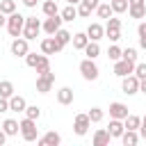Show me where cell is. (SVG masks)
I'll return each mask as SVG.
<instances>
[{
  "label": "cell",
  "mask_w": 146,
  "mask_h": 146,
  "mask_svg": "<svg viewBox=\"0 0 146 146\" xmlns=\"http://www.w3.org/2000/svg\"><path fill=\"white\" fill-rule=\"evenodd\" d=\"M23 27H25V16L23 14H18V11H14V14H9L7 16V32H9V36H21L23 34Z\"/></svg>",
  "instance_id": "1"
},
{
  "label": "cell",
  "mask_w": 146,
  "mask_h": 146,
  "mask_svg": "<svg viewBox=\"0 0 146 146\" xmlns=\"http://www.w3.org/2000/svg\"><path fill=\"white\" fill-rule=\"evenodd\" d=\"M18 123H21V137H23V141H36L39 139V128H36V121L34 119L25 116Z\"/></svg>",
  "instance_id": "2"
},
{
  "label": "cell",
  "mask_w": 146,
  "mask_h": 146,
  "mask_svg": "<svg viewBox=\"0 0 146 146\" xmlns=\"http://www.w3.org/2000/svg\"><path fill=\"white\" fill-rule=\"evenodd\" d=\"M80 75L84 78V80H89V82H94V80H98V75H100V71H98V66H96V62L94 59H82L80 62Z\"/></svg>",
  "instance_id": "3"
},
{
  "label": "cell",
  "mask_w": 146,
  "mask_h": 146,
  "mask_svg": "<svg viewBox=\"0 0 146 146\" xmlns=\"http://www.w3.org/2000/svg\"><path fill=\"white\" fill-rule=\"evenodd\" d=\"M121 91H123V94H128V96L139 94V78H137L135 73H130V75L121 78Z\"/></svg>",
  "instance_id": "4"
},
{
  "label": "cell",
  "mask_w": 146,
  "mask_h": 146,
  "mask_svg": "<svg viewBox=\"0 0 146 146\" xmlns=\"http://www.w3.org/2000/svg\"><path fill=\"white\" fill-rule=\"evenodd\" d=\"M52 82H55V73L52 71H46V73L36 75V91L39 94H48L52 89Z\"/></svg>",
  "instance_id": "5"
},
{
  "label": "cell",
  "mask_w": 146,
  "mask_h": 146,
  "mask_svg": "<svg viewBox=\"0 0 146 146\" xmlns=\"http://www.w3.org/2000/svg\"><path fill=\"white\" fill-rule=\"evenodd\" d=\"M11 55L14 57H25L27 52H30V41L25 39V36H16L14 41H11Z\"/></svg>",
  "instance_id": "6"
},
{
  "label": "cell",
  "mask_w": 146,
  "mask_h": 146,
  "mask_svg": "<svg viewBox=\"0 0 146 146\" xmlns=\"http://www.w3.org/2000/svg\"><path fill=\"white\" fill-rule=\"evenodd\" d=\"M91 128V119H89V114H75V121H73V132L78 135V137H82V135H87V130Z\"/></svg>",
  "instance_id": "7"
},
{
  "label": "cell",
  "mask_w": 146,
  "mask_h": 146,
  "mask_svg": "<svg viewBox=\"0 0 146 146\" xmlns=\"http://www.w3.org/2000/svg\"><path fill=\"white\" fill-rule=\"evenodd\" d=\"M130 73H135V62H128V59H123V57L114 62V75L125 78V75H130Z\"/></svg>",
  "instance_id": "8"
},
{
  "label": "cell",
  "mask_w": 146,
  "mask_h": 146,
  "mask_svg": "<svg viewBox=\"0 0 146 146\" xmlns=\"http://www.w3.org/2000/svg\"><path fill=\"white\" fill-rule=\"evenodd\" d=\"M62 21H64V18H62V14H55V16H48V18L43 21V25H41V27H43V32H46V34H55V32L62 27Z\"/></svg>",
  "instance_id": "9"
},
{
  "label": "cell",
  "mask_w": 146,
  "mask_h": 146,
  "mask_svg": "<svg viewBox=\"0 0 146 146\" xmlns=\"http://www.w3.org/2000/svg\"><path fill=\"white\" fill-rule=\"evenodd\" d=\"M41 52H43V55H57V52H62V46H59L57 39L50 34V36H46V39L41 41Z\"/></svg>",
  "instance_id": "10"
},
{
  "label": "cell",
  "mask_w": 146,
  "mask_h": 146,
  "mask_svg": "<svg viewBox=\"0 0 146 146\" xmlns=\"http://www.w3.org/2000/svg\"><path fill=\"white\" fill-rule=\"evenodd\" d=\"M128 116V105H123V103H110V119H125Z\"/></svg>",
  "instance_id": "11"
},
{
  "label": "cell",
  "mask_w": 146,
  "mask_h": 146,
  "mask_svg": "<svg viewBox=\"0 0 146 146\" xmlns=\"http://www.w3.org/2000/svg\"><path fill=\"white\" fill-rule=\"evenodd\" d=\"M87 36H89V41H100V39L105 36V27H103L100 23H89Z\"/></svg>",
  "instance_id": "12"
},
{
  "label": "cell",
  "mask_w": 146,
  "mask_h": 146,
  "mask_svg": "<svg viewBox=\"0 0 146 146\" xmlns=\"http://www.w3.org/2000/svg\"><path fill=\"white\" fill-rule=\"evenodd\" d=\"M110 135H112V139H121V135L125 132V123L121 121V119H110Z\"/></svg>",
  "instance_id": "13"
},
{
  "label": "cell",
  "mask_w": 146,
  "mask_h": 146,
  "mask_svg": "<svg viewBox=\"0 0 146 146\" xmlns=\"http://www.w3.org/2000/svg\"><path fill=\"white\" fill-rule=\"evenodd\" d=\"M36 144H39V146H57V144H62V137H59L55 130H50V132H46L43 137H39Z\"/></svg>",
  "instance_id": "14"
},
{
  "label": "cell",
  "mask_w": 146,
  "mask_h": 146,
  "mask_svg": "<svg viewBox=\"0 0 146 146\" xmlns=\"http://www.w3.org/2000/svg\"><path fill=\"white\" fill-rule=\"evenodd\" d=\"M73 98H75V94H73L71 87H62V89H57V103H59V105H71Z\"/></svg>",
  "instance_id": "15"
},
{
  "label": "cell",
  "mask_w": 146,
  "mask_h": 146,
  "mask_svg": "<svg viewBox=\"0 0 146 146\" xmlns=\"http://www.w3.org/2000/svg\"><path fill=\"white\" fill-rule=\"evenodd\" d=\"M25 107H27V103H25L23 96L14 94V96L9 98V112H25Z\"/></svg>",
  "instance_id": "16"
},
{
  "label": "cell",
  "mask_w": 146,
  "mask_h": 146,
  "mask_svg": "<svg viewBox=\"0 0 146 146\" xmlns=\"http://www.w3.org/2000/svg\"><path fill=\"white\" fill-rule=\"evenodd\" d=\"M2 130L7 132V137H14V135L21 132V123H18L16 119H5V121H2Z\"/></svg>",
  "instance_id": "17"
},
{
  "label": "cell",
  "mask_w": 146,
  "mask_h": 146,
  "mask_svg": "<svg viewBox=\"0 0 146 146\" xmlns=\"http://www.w3.org/2000/svg\"><path fill=\"white\" fill-rule=\"evenodd\" d=\"M110 139H112V135H110V130H105V128H100V130L94 132V146H107Z\"/></svg>",
  "instance_id": "18"
},
{
  "label": "cell",
  "mask_w": 146,
  "mask_h": 146,
  "mask_svg": "<svg viewBox=\"0 0 146 146\" xmlns=\"http://www.w3.org/2000/svg\"><path fill=\"white\" fill-rule=\"evenodd\" d=\"M139 139H141L139 130H125V132L121 135V144H123V146H135Z\"/></svg>",
  "instance_id": "19"
},
{
  "label": "cell",
  "mask_w": 146,
  "mask_h": 146,
  "mask_svg": "<svg viewBox=\"0 0 146 146\" xmlns=\"http://www.w3.org/2000/svg\"><path fill=\"white\" fill-rule=\"evenodd\" d=\"M71 43H73V48H75V50H84V46L89 43V36H87V32H78V34H73Z\"/></svg>",
  "instance_id": "20"
},
{
  "label": "cell",
  "mask_w": 146,
  "mask_h": 146,
  "mask_svg": "<svg viewBox=\"0 0 146 146\" xmlns=\"http://www.w3.org/2000/svg\"><path fill=\"white\" fill-rule=\"evenodd\" d=\"M52 36H55V39H57V43H59V46H62V48H64V46H66V43H71V39H73V34H71V32H68V30H64V27H59V30H57V32H55V34H52Z\"/></svg>",
  "instance_id": "21"
},
{
  "label": "cell",
  "mask_w": 146,
  "mask_h": 146,
  "mask_svg": "<svg viewBox=\"0 0 146 146\" xmlns=\"http://www.w3.org/2000/svg\"><path fill=\"white\" fill-rule=\"evenodd\" d=\"M59 14H62V18H64L66 23H71V21H75V18H78V7H75V5H66Z\"/></svg>",
  "instance_id": "22"
},
{
  "label": "cell",
  "mask_w": 146,
  "mask_h": 146,
  "mask_svg": "<svg viewBox=\"0 0 146 146\" xmlns=\"http://www.w3.org/2000/svg\"><path fill=\"white\" fill-rule=\"evenodd\" d=\"M84 55H87L89 59H96V57L100 55V46H98V41H89V43L84 46Z\"/></svg>",
  "instance_id": "23"
},
{
  "label": "cell",
  "mask_w": 146,
  "mask_h": 146,
  "mask_svg": "<svg viewBox=\"0 0 146 146\" xmlns=\"http://www.w3.org/2000/svg\"><path fill=\"white\" fill-rule=\"evenodd\" d=\"M123 123H125V130H139V125H141V116L128 114V116L123 119Z\"/></svg>",
  "instance_id": "24"
},
{
  "label": "cell",
  "mask_w": 146,
  "mask_h": 146,
  "mask_svg": "<svg viewBox=\"0 0 146 146\" xmlns=\"http://www.w3.org/2000/svg\"><path fill=\"white\" fill-rule=\"evenodd\" d=\"M96 14H98V18H105V21H107L114 11H112V5H110V2H100V5L96 7Z\"/></svg>",
  "instance_id": "25"
},
{
  "label": "cell",
  "mask_w": 146,
  "mask_h": 146,
  "mask_svg": "<svg viewBox=\"0 0 146 146\" xmlns=\"http://www.w3.org/2000/svg\"><path fill=\"white\" fill-rule=\"evenodd\" d=\"M43 57H46L43 52H41V55H36V52H27V55H25V64H27L30 68H36V66L41 64V59H43Z\"/></svg>",
  "instance_id": "26"
},
{
  "label": "cell",
  "mask_w": 146,
  "mask_h": 146,
  "mask_svg": "<svg viewBox=\"0 0 146 146\" xmlns=\"http://www.w3.org/2000/svg\"><path fill=\"white\" fill-rule=\"evenodd\" d=\"M41 9H43V14H46V16H55V14H59V7H57V2H55V0H43Z\"/></svg>",
  "instance_id": "27"
},
{
  "label": "cell",
  "mask_w": 146,
  "mask_h": 146,
  "mask_svg": "<svg viewBox=\"0 0 146 146\" xmlns=\"http://www.w3.org/2000/svg\"><path fill=\"white\" fill-rule=\"evenodd\" d=\"M128 16H130V18H144V16H146V5L128 7Z\"/></svg>",
  "instance_id": "28"
},
{
  "label": "cell",
  "mask_w": 146,
  "mask_h": 146,
  "mask_svg": "<svg viewBox=\"0 0 146 146\" xmlns=\"http://www.w3.org/2000/svg\"><path fill=\"white\" fill-rule=\"evenodd\" d=\"M14 91H16V89H14V84H11L9 80H2V82H0V96H2V98H11Z\"/></svg>",
  "instance_id": "29"
},
{
  "label": "cell",
  "mask_w": 146,
  "mask_h": 146,
  "mask_svg": "<svg viewBox=\"0 0 146 146\" xmlns=\"http://www.w3.org/2000/svg\"><path fill=\"white\" fill-rule=\"evenodd\" d=\"M110 5H112V11H114V14H123V11H128V7H130L128 0H110Z\"/></svg>",
  "instance_id": "30"
},
{
  "label": "cell",
  "mask_w": 146,
  "mask_h": 146,
  "mask_svg": "<svg viewBox=\"0 0 146 146\" xmlns=\"http://www.w3.org/2000/svg\"><path fill=\"white\" fill-rule=\"evenodd\" d=\"M23 114L30 116V119H34V121H39V119H41V107H36V105H27Z\"/></svg>",
  "instance_id": "31"
},
{
  "label": "cell",
  "mask_w": 146,
  "mask_h": 146,
  "mask_svg": "<svg viewBox=\"0 0 146 146\" xmlns=\"http://www.w3.org/2000/svg\"><path fill=\"white\" fill-rule=\"evenodd\" d=\"M87 114H89L91 123H100V121H103V116H105V112H103L100 107H91V110H89Z\"/></svg>",
  "instance_id": "32"
},
{
  "label": "cell",
  "mask_w": 146,
  "mask_h": 146,
  "mask_svg": "<svg viewBox=\"0 0 146 146\" xmlns=\"http://www.w3.org/2000/svg\"><path fill=\"white\" fill-rule=\"evenodd\" d=\"M0 11L7 14V16L14 14V11H16V2H14V0H2V2H0Z\"/></svg>",
  "instance_id": "33"
},
{
  "label": "cell",
  "mask_w": 146,
  "mask_h": 146,
  "mask_svg": "<svg viewBox=\"0 0 146 146\" xmlns=\"http://www.w3.org/2000/svg\"><path fill=\"white\" fill-rule=\"evenodd\" d=\"M41 25H43V23H41L36 16H25V27H32V30H39V32H41V30H43Z\"/></svg>",
  "instance_id": "34"
},
{
  "label": "cell",
  "mask_w": 146,
  "mask_h": 146,
  "mask_svg": "<svg viewBox=\"0 0 146 146\" xmlns=\"http://www.w3.org/2000/svg\"><path fill=\"white\" fill-rule=\"evenodd\" d=\"M121 55H123V50L116 46V43H112L110 48H107V57L112 59V62H116V59H121Z\"/></svg>",
  "instance_id": "35"
},
{
  "label": "cell",
  "mask_w": 146,
  "mask_h": 146,
  "mask_svg": "<svg viewBox=\"0 0 146 146\" xmlns=\"http://www.w3.org/2000/svg\"><path fill=\"white\" fill-rule=\"evenodd\" d=\"M105 30H121V18H114V16H110V18H107V25H105Z\"/></svg>",
  "instance_id": "36"
},
{
  "label": "cell",
  "mask_w": 146,
  "mask_h": 146,
  "mask_svg": "<svg viewBox=\"0 0 146 146\" xmlns=\"http://www.w3.org/2000/svg\"><path fill=\"white\" fill-rule=\"evenodd\" d=\"M121 57H123V59H128V62H135V64H137V50H135V48H125Z\"/></svg>",
  "instance_id": "37"
},
{
  "label": "cell",
  "mask_w": 146,
  "mask_h": 146,
  "mask_svg": "<svg viewBox=\"0 0 146 146\" xmlns=\"http://www.w3.org/2000/svg\"><path fill=\"white\" fill-rule=\"evenodd\" d=\"M105 36H107L112 43H116V41L121 39V30H105Z\"/></svg>",
  "instance_id": "38"
},
{
  "label": "cell",
  "mask_w": 146,
  "mask_h": 146,
  "mask_svg": "<svg viewBox=\"0 0 146 146\" xmlns=\"http://www.w3.org/2000/svg\"><path fill=\"white\" fill-rule=\"evenodd\" d=\"M91 11H94V9H89V7L84 5V2H80V5H78V16L87 18V16H91Z\"/></svg>",
  "instance_id": "39"
},
{
  "label": "cell",
  "mask_w": 146,
  "mask_h": 146,
  "mask_svg": "<svg viewBox=\"0 0 146 146\" xmlns=\"http://www.w3.org/2000/svg\"><path fill=\"white\" fill-rule=\"evenodd\" d=\"M135 75L141 80V78H146V62H141V64H135Z\"/></svg>",
  "instance_id": "40"
},
{
  "label": "cell",
  "mask_w": 146,
  "mask_h": 146,
  "mask_svg": "<svg viewBox=\"0 0 146 146\" xmlns=\"http://www.w3.org/2000/svg\"><path fill=\"white\" fill-rule=\"evenodd\" d=\"M5 112H9V98L0 96V114H5Z\"/></svg>",
  "instance_id": "41"
},
{
  "label": "cell",
  "mask_w": 146,
  "mask_h": 146,
  "mask_svg": "<svg viewBox=\"0 0 146 146\" xmlns=\"http://www.w3.org/2000/svg\"><path fill=\"white\" fill-rule=\"evenodd\" d=\"M80 2H84V5H87L89 9H94V11H96V7L100 5V0H80Z\"/></svg>",
  "instance_id": "42"
},
{
  "label": "cell",
  "mask_w": 146,
  "mask_h": 146,
  "mask_svg": "<svg viewBox=\"0 0 146 146\" xmlns=\"http://www.w3.org/2000/svg\"><path fill=\"white\" fill-rule=\"evenodd\" d=\"M137 34H139V36H146V21H141V23L137 25Z\"/></svg>",
  "instance_id": "43"
},
{
  "label": "cell",
  "mask_w": 146,
  "mask_h": 146,
  "mask_svg": "<svg viewBox=\"0 0 146 146\" xmlns=\"http://www.w3.org/2000/svg\"><path fill=\"white\" fill-rule=\"evenodd\" d=\"M139 135H141V139H146V116H141V125H139Z\"/></svg>",
  "instance_id": "44"
},
{
  "label": "cell",
  "mask_w": 146,
  "mask_h": 146,
  "mask_svg": "<svg viewBox=\"0 0 146 146\" xmlns=\"http://www.w3.org/2000/svg\"><path fill=\"white\" fill-rule=\"evenodd\" d=\"M21 2H23L25 7H30V9H32V7H36V2H39V0H21Z\"/></svg>",
  "instance_id": "45"
},
{
  "label": "cell",
  "mask_w": 146,
  "mask_h": 146,
  "mask_svg": "<svg viewBox=\"0 0 146 146\" xmlns=\"http://www.w3.org/2000/svg\"><path fill=\"white\" fill-rule=\"evenodd\" d=\"M139 91H141V94H146V78H141V80H139Z\"/></svg>",
  "instance_id": "46"
},
{
  "label": "cell",
  "mask_w": 146,
  "mask_h": 146,
  "mask_svg": "<svg viewBox=\"0 0 146 146\" xmlns=\"http://www.w3.org/2000/svg\"><path fill=\"white\" fill-rule=\"evenodd\" d=\"M0 27H7V14L0 11Z\"/></svg>",
  "instance_id": "47"
},
{
  "label": "cell",
  "mask_w": 146,
  "mask_h": 146,
  "mask_svg": "<svg viewBox=\"0 0 146 146\" xmlns=\"http://www.w3.org/2000/svg\"><path fill=\"white\" fill-rule=\"evenodd\" d=\"M5 141H7V132H5V130H2V128H0V146H2V144H5Z\"/></svg>",
  "instance_id": "48"
},
{
  "label": "cell",
  "mask_w": 146,
  "mask_h": 146,
  "mask_svg": "<svg viewBox=\"0 0 146 146\" xmlns=\"http://www.w3.org/2000/svg\"><path fill=\"white\" fill-rule=\"evenodd\" d=\"M130 2V7H135V5H146V0H128Z\"/></svg>",
  "instance_id": "49"
},
{
  "label": "cell",
  "mask_w": 146,
  "mask_h": 146,
  "mask_svg": "<svg viewBox=\"0 0 146 146\" xmlns=\"http://www.w3.org/2000/svg\"><path fill=\"white\" fill-rule=\"evenodd\" d=\"M139 46H141V48L146 50V36H139Z\"/></svg>",
  "instance_id": "50"
},
{
  "label": "cell",
  "mask_w": 146,
  "mask_h": 146,
  "mask_svg": "<svg viewBox=\"0 0 146 146\" xmlns=\"http://www.w3.org/2000/svg\"><path fill=\"white\" fill-rule=\"evenodd\" d=\"M68 5H80V0H66Z\"/></svg>",
  "instance_id": "51"
},
{
  "label": "cell",
  "mask_w": 146,
  "mask_h": 146,
  "mask_svg": "<svg viewBox=\"0 0 146 146\" xmlns=\"http://www.w3.org/2000/svg\"><path fill=\"white\" fill-rule=\"evenodd\" d=\"M0 43H2V36H0Z\"/></svg>",
  "instance_id": "52"
}]
</instances>
